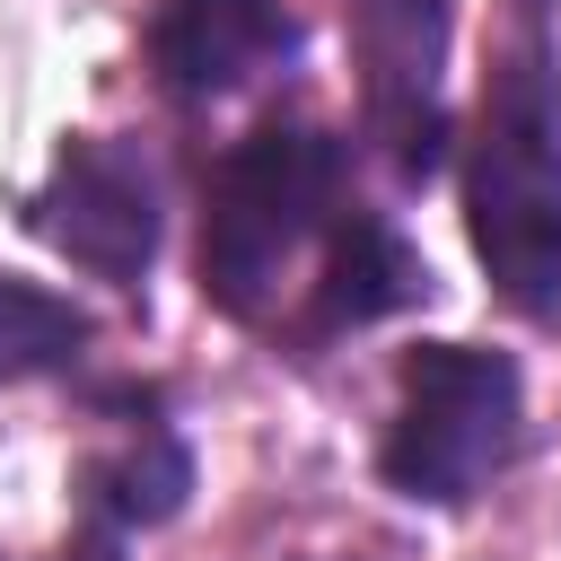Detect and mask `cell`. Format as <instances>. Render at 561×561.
Listing matches in <instances>:
<instances>
[{
	"instance_id": "cell-1",
	"label": "cell",
	"mask_w": 561,
	"mask_h": 561,
	"mask_svg": "<svg viewBox=\"0 0 561 561\" xmlns=\"http://www.w3.org/2000/svg\"><path fill=\"white\" fill-rule=\"evenodd\" d=\"M465 237L491 289L552 324L561 316V35L552 0H508L473 131H465Z\"/></svg>"
},
{
	"instance_id": "cell-2",
	"label": "cell",
	"mask_w": 561,
	"mask_h": 561,
	"mask_svg": "<svg viewBox=\"0 0 561 561\" xmlns=\"http://www.w3.org/2000/svg\"><path fill=\"white\" fill-rule=\"evenodd\" d=\"M333 210H342V140L298 114H263L210 175L202 298L237 324H263V307L280 298V272L307 254V237L333 228Z\"/></svg>"
},
{
	"instance_id": "cell-3",
	"label": "cell",
	"mask_w": 561,
	"mask_h": 561,
	"mask_svg": "<svg viewBox=\"0 0 561 561\" xmlns=\"http://www.w3.org/2000/svg\"><path fill=\"white\" fill-rule=\"evenodd\" d=\"M526 438V377L491 342H412L394 368V421L377 482L421 508H465Z\"/></svg>"
},
{
	"instance_id": "cell-4",
	"label": "cell",
	"mask_w": 561,
	"mask_h": 561,
	"mask_svg": "<svg viewBox=\"0 0 561 561\" xmlns=\"http://www.w3.org/2000/svg\"><path fill=\"white\" fill-rule=\"evenodd\" d=\"M26 228L53 254H70L79 272H96L114 289H140L149 263H158V237H167L158 167L123 131H70L53 175L26 193Z\"/></svg>"
},
{
	"instance_id": "cell-5",
	"label": "cell",
	"mask_w": 561,
	"mask_h": 561,
	"mask_svg": "<svg viewBox=\"0 0 561 561\" xmlns=\"http://www.w3.org/2000/svg\"><path fill=\"white\" fill-rule=\"evenodd\" d=\"M438 44H447V0H368L359 18V61H368V131L386 140L403 184L438 175Z\"/></svg>"
},
{
	"instance_id": "cell-6",
	"label": "cell",
	"mask_w": 561,
	"mask_h": 561,
	"mask_svg": "<svg viewBox=\"0 0 561 561\" xmlns=\"http://www.w3.org/2000/svg\"><path fill=\"white\" fill-rule=\"evenodd\" d=\"M298 18L289 0H158L149 18V70L167 96L184 105H219L237 96L245 79L280 70L298 53Z\"/></svg>"
},
{
	"instance_id": "cell-7",
	"label": "cell",
	"mask_w": 561,
	"mask_h": 561,
	"mask_svg": "<svg viewBox=\"0 0 561 561\" xmlns=\"http://www.w3.org/2000/svg\"><path fill=\"white\" fill-rule=\"evenodd\" d=\"M70 500H79V535H70V561H123L131 535L167 526L184 500H193V447L167 430V421H140L123 447L88 456L70 473Z\"/></svg>"
},
{
	"instance_id": "cell-8",
	"label": "cell",
	"mask_w": 561,
	"mask_h": 561,
	"mask_svg": "<svg viewBox=\"0 0 561 561\" xmlns=\"http://www.w3.org/2000/svg\"><path fill=\"white\" fill-rule=\"evenodd\" d=\"M430 298V254L386 219V210H359L342 202L333 228H324V272H316V298H307V342L324 333H359L377 316H403Z\"/></svg>"
},
{
	"instance_id": "cell-9",
	"label": "cell",
	"mask_w": 561,
	"mask_h": 561,
	"mask_svg": "<svg viewBox=\"0 0 561 561\" xmlns=\"http://www.w3.org/2000/svg\"><path fill=\"white\" fill-rule=\"evenodd\" d=\"M88 342H96V324H88L61 289L0 272V386H18V377H61V368H79Z\"/></svg>"
}]
</instances>
